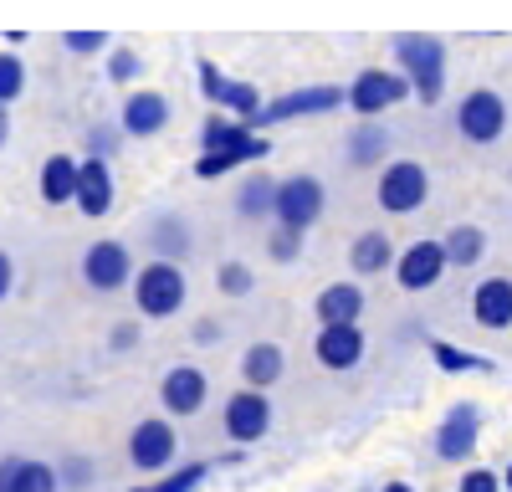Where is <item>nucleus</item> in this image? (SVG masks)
<instances>
[{
  "label": "nucleus",
  "mask_w": 512,
  "mask_h": 492,
  "mask_svg": "<svg viewBox=\"0 0 512 492\" xmlns=\"http://www.w3.org/2000/svg\"><path fill=\"white\" fill-rule=\"evenodd\" d=\"M395 57H400V72L415 82V98L425 108H436L441 93H446V47H441V36L405 31V36H395Z\"/></svg>",
  "instance_id": "f257e3e1"
},
{
  "label": "nucleus",
  "mask_w": 512,
  "mask_h": 492,
  "mask_svg": "<svg viewBox=\"0 0 512 492\" xmlns=\"http://www.w3.org/2000/svg\"><path fill=\"white\" fill-rule=\"evenodd\" d=\"M374 200H379V211H390V216L420 211V205L431 200V170H425L420 159H390V164L379 170Z\"/></svg>",
  "instance_id": "f03ea898"
},
{
  "label": "nucleus",
  "mask_w": 512,
  "mask_h": 492,
  "mask_svg": "<svg viewBox=\"0 0 512 492\" xmlns=\"http://www.w3.org/2000/svg\"><path fill=\"white\" fill-rule=\"evenodd\" d=\"M456 134L466 144H477V149L497 144L507 134V103H502V93H492V88H472V93H466L456 103Z\"/></svg>",
  "instance_id": "7ed1b4c3"
},
{
  "label": "nucleus",
  "mask_w": 512,
  "mask_h": 492,
  "mask_svg": "<svg viewBox=\"0 0 512 492\" xmlns=\"http://www.w3.org/2000/svg\"><path fill=\"white\" fill-rule=\"evenodd\" d=\"M134 303L144 318H175L185 308V272L175 262H149L134 277Z\"/></svg>",
  "instance_id": "20e7f679"
},
{
  "label": "nucleus",
  "mask_w": 512,
  "mask_h": 492,
  "mask_svg": "<svg viewBox=\"0 0 512 492\" xmlns=\"http://www.w3.org/2000/svg\"><path fill=\"white\" fill-rule=\"evenodd\" d=\"M323 211H328V190L313 175H287L277 185V226L308 231V226L323 221Z\"/></svg>",
  "instance_id": "39448f33"
},
{
  "label": "nucleus",
  "mask_w": 512,
  "mask_h": 492,
  "mask_svg": "<svg viewBox=\"0 0 512 492\" xmlns=\"http://www.w3.org/2000/svg\"><path fill=\"white\" fill-rule=\"evenodd\" d=\"M195 72H200V88H205V98H210V103H216V108H231L241 123H251V129H256V118H262V108H267V103H262V93H256L251 82L226 77L210 57H200V62H195Z\"/></svg>",
  "instance_id": "423d86ee"
},
{
  "label": "nucleus",
  "mask_w": 512,
  "mask_h": 492,
  "mask_svg": "<svg viewBox=\"0 0 512 492\" xmlns=\"http://www.w3.org/2000/svg\"><path fill=\"white\" fill-rule=\"evenodd\" d=\"M410 93H415V82H410L405 72L364 67V72L354 77V88H349V108H354L359 118H374V113L395 108V103H400V98H410Z\"/></svg>",
  "instance_id": "0eeeda50"
},
{
  "label": "nucleus",
  "mask_w": 512,
  "mask_h": 492,
  "mask_svg": "<svg viewBox=\"0 0 512 492\" xmlns=\"http://www.w3.org/2000/svg\"><path fill=\"white\" fill-rule=\"evenodd\" d=\"M477 441H482V410L472 400H456L436 426V457L441 462H472Z\"/></svg>",
  "instance_id": "6e6552de"
},
{
  "label": "nucleus",
  "mask_w": 512,
  "mask_h": 492,
  "mask_svg": "<svg viewBox=\"0 0 512 492\" xmlns=\"http://www.w3.org/2000/svg\"><path fill=\"white\" fill-rule=\"evenodd\" d=\"M82 282L93 293H118L123 282H134V257H128L123 241H93L88 257H82Z\"/></svg>",
  "instance_id": "1a4fd4ad"
},
{
  "label": "nucleus",
  "mask_w": 512,
  "mask_h": 492,
  "mask_svg": "<svg viewBox=\"0 0 512 492\" xmlns=\"http://www.w3.org/2000/svg\"><path fill=\"white\" fill-rule=\"evenodd\" d=\"M446 267H451L446 241H410L405 252H400V262H395V277H400L405 293H425V287L441 282Z\"/></svg>",
  "instance_id": "9d476101"
},
{
  "label": "nucleus",
  "mask_w": 512,
  "mask_h": 492,
  "mask_svg": "<svg viewBox=\"0 0 512 492\" xmlns=\"http://www.w3.org/2000/svg\"><path fill=\"white\" fill-rule=\"evenodd\" d=\"M349 103V88H328V82H318V88H297V93H282L262 108V118H256V129L262 123H282V118H308V113H333Z\"/></svg>",
  "instance_id": "9b49d317"
},
{
  "label": "nucleus",
  "mask_w": 512,
  "mask_h": 492,
  "mask_svg": "<svg viewBox=\"0 0 512 492\" xmlns=\"http://www.w3.org/2000/svg\"><path fill=\"white\" fill-rule=\"evenodd\" d=\"M272 431V400L262 390H236L226 400V436L236 446H251V441H262Z\"/></svg>",
  "instance_id": "f8f14e48"
},
{
  "label": "nucleus",
  "mask_w": 512,
  "mask_h": 492,
  "mask_svg": "<svg viewBox=\"0 0 512 492\" xmlns=\"http://www.w3.org/2000/svg\"><path fill=\"white\" fill-rule=\"evenodd\" d=\"M175 426L169 421H139L134 436H128V462H134L139 472H169V462H175Z\"/></svg>",
  "instance_id": "ddd939ff"
},
{
  "label": "nucleus",
  "mask_w": 512,
  "mask_h": 492,
  "mask_svg": "<svg viewBox=\"0 0 512 492\" xmlns=\"http://www.w3.org/2000/svg\"><path fill=\"white\" fill-rule=\"evenodd\" d=\"M159 400L169 416H195V410L210 400V380H205V369L195 364H175L169 375L159 380Z\"/></svg>",
  "instance_id": "4468645a"
},
{
  "label": "nucleus",
  "mask_w": 512,
  "mask_h": 492,
  "mask_svg": "<svg viewBox=\"0 0 512 492\" xmlns=\"http://www.w3.org/2000/svg\"><path fill=\"white\" fill-rule=\"evenodd\" d=\"M364 328L359 323H323L318 339H313V354L323 369H354L364 359Z\"/></svg>",
  "instance_id": "2eb2a0df"
},
{
  "label": "nucleus",
  "mask_w": 512,
  "mask_h": 492,
  "mask_svg": "<svg viewBox=\"0 0 512 492\" xmlns=\"http://www.w3.org/2000/svg\"><path fill=\"white\" fill-rule=\"evenodd\" d=\"M77 211L98 221L113 211V170H108V159H82V175H77Z\"/></svg>",
  "instance_id": "dca6fc26"
},
{
  "label": "nucleus",
  "mask_w": 512,
  "mask_h": 492,
  "mask_svg": "<svg viewBox=\"0 0 512 492\" xmlns=\"http://www.w3.org/2000/svg\"><path fill=\"white\" fill-rule=\"evenodd\" d=\"M164 123H169V98L164 93H128L123 98V134L154 139V134H164Z\"/></svg>",
  "instance_id": "f3484780"
},
{
  "label": "nucleus",
  "mask_w": 512,
  "mask_h": 492,
  "mask_svg": "<svg viewBox=\"0 0 512 492\" xmlns=\"http://www.w3.org/2000/svg\"><path fill=\"white\" fill-rule=\"evenodd\" d=\"M472 318L482 328H512V277H482L472 293Z\"/></svg>",
  "instance_id": "a211bd4d"
},
{
  "label": "nucleus",
  "mask_w": 512,
  "mask_h": 492,
  "mask_svg": "<svg viewBox=\"0 0 512 492\" xmlns=\"http://www.w3.org/2000/svg\"><path fill=\"white\" fill-rule=\"evenodd\" d=\"M287 375V354L277 349V344H251L246 349V359H241V380L251 385V390H272L277 380Z\"/></svg>",
  "instance_id": "6ab92c4d"
},
{
  "label": "nucleus",
  "mask_w": 512,
  "mask_h": 492,
  "mask_svg": "<svg viewBox=\"0 0 512 492\" xmlns=\"http://www.w3.org/2000/svg\"><path fill=\"white\" fill-rule=\"evenodd\" d=\"M364 318V287L359 282H333L318 293V323H359Z\"/></svg>",
  "instance_id": "aec40b11"
},
{
  "label": "nucleus",
  "mask_w": 512,
  "mask_h": 492,
  "mask_svg": "<svg viewBox=\"0 0 512 492\" xmlns=\"http://www.w3.org/2000/svg\"><path fill=\"white\" fill-rule=\"evenodd\" d=\"M349 267H354L359 277L390 272V267H395V241L384 236V231H364V236H354V246H349Z\"/></svg>",
  "instance_id": "412c9836"
},
{
  "label": "nucleus",
  "mask_w": 512,
  "mask_h": 492,
  "mask_svg": "<svg viewBox=\"0 0 512 492\" xmlns=\"http://www.w3.org/2000/svg\"><path fill=\"white\" fill-rule=\"evenodd\" d=\"M77 175H82V164L72 154H52L47 164H41V200H47V205L77 200Z\"/></svg>",
  "instance_id": "4be33fe9"
},
{
  "label": "nucleus",
  "mask_w": 512,
  "mask_h": 492,
  "mask_svg": "<svg viewBox=\"0 0 512 492\" xmlns=\"http://www.w3.org/2000/svg\"><path fill=\"white\" fill-rule=\"evenodd\" d=\"M236 216L241 221H267L277 216V180L272 175H246L241 195H236Z\"/></svg>",
  "instance_id": "5701e85b"
},
{
  "label": "nucleus",
  "mask_w": 512,
  "mask_h": 492,
  "mask_svg": "<svg viewBox=\"0 0 512 492\" xmlns=\"http://www.w3.org/2000/svg\"><path fill=\"white\" fill-rule=\"evenodd\" d=\"M0 477H6V492H57V472L47 462L6 457V462H0Z\"/></svg>",
  "instance_id": "b1692460"
},
{
  "label": "nucleus",
  "mask_w": 512,
  "mask_h": 492,
  "mask_svg": "<svg viewBox=\"0 0 512 492\" xmlns=\"http://www.w3.org/2000/svg\"><path fill=\"white\" fill-rule=\"evenodd\" d=\"M267 139H251L246 149H221V154H200L195 159V175L200 180H221V175H231V170H241V164H251V159H267Z\"/></svg>",
  "instance_id": "393cba45"
},
{
  "label": "nucleus",
  "mask_w": 512,
  "mask_h": 492,
  "mask_svg": "<svg viewBox=\"0 0 512 492\" xmlns=\"http://www.w3.org/2000/svg\"><path fill=\"white\" fill-rule=\"evenodd\" d=\"M256 134H251V123L241 118H205V129H200V144L205 154H221V149H246Z\"/></svg>",
  "instance_id": "a878e982"
},
{
  "label": "nucleus",
  "mask_w": 512,
  "mask_h": 492,
  "mask_svg": "<svg viewBox=\"0 0 512 492\" xmlns=\"http://www.w3.org/2000/svg\"><path fill=\"white\" fill-rule=\"evenodd\" d=\"M431 359L446 369V375H487V369H497L487 354H466V349H456L446 339H431Z\"/></svg>",
  "instance_id": "bb28decb"
},
{
  "label": "nucleus",
  "mask_w": 512,
  "mask_h": 492,
  "mask_svg": "<svg viewBox=\"0 0 512 492\" xmlns=\"http://www.w3.org/2000/svg\"><path fill=\"white\" fill-rule=\"evenodd\" d=\"M482 252H487L482 226H451V231H446V257H451V267H477Z\"/></svg>",
  "instance_id": "cd10ccee"
},
{
  "label": "nucleus",
  "mask_w": 512,
  "mask_h": 492,
  "mask_svg": "<svg viewBox=\"0 0 512 492\" xmlns=\"http://www.w3.org/2000/svg\"><path fill=\"white\" fill-rule=\"evenodd\" d=\"M384 149H390V134H384V129H354L349 134V159L354 164H379Z\"/></svg>",
  "instance_id": "c85d7f7f"
},
{
  "label": "nucleus",
  "mask_w": 512,
  "mask_h": 492,
  "mask_svg": "<svg viewBox=\"0 0 512 492\" xmlns=\"http://www.w3.org/2000/svg\"><path fill=\"white\" fill-rule=\"evenodd\" d=\"M205 462H195V467H180V472H164L159 482H149V487H134V492H195L200 482H205Z\"/></svg>",
  "instance_id": "c756f323"
},
{
  "label": "nucleus",
  "mask_w": 512,
  "mask_h": 492,
  "mask_svg": "<svg viewBox=\"0 0 512 492\" xmlns=\"http://www.w3.org/2000/svg\"><path fill=\"white\" fill-rule=\"evenodd\" d=\"M26 93V62L16 52H0V103H16Z\"/></svg>",
  "instance_id": "7c9ffc66"
},
{
  "label": "nucleus",
  "mask_w": 512,
  "mask_h": 492,
  "mask_svg": "<svg viewBox=\"0 0 512 492\" xmlns=\"http://www.w3.org/2000/svg\"><path fill=\"white\" fill-rule=\"evenodd\" d=\"M154 241H159V257H185V226L175 216H164L154 226Z\"/></svg>",
  "instance_id": "2f4dec72"
},
{
  "label": "nucleus",
  "mask_w": 512,
  "mask_h": 492,
  "mask_svg": "<svg viewBox=\"0 0 512 492\" xmlns=\"http://www.w3.org/2000/svg\"><path fill=\"white\" fill-rule=\"evenodd\" d=\"M267 252H272L277 262H292L297 252H303V231H292V226H277V231H272V241H267Z\"/></svg>",
  "instance_id": "473e14b6"
},
{
  "label": "nucleus",
  "mask_w": 512,
  "mask_h": 492,
  "mask_svg": "<svg viewBox=\"0 0 512 492\" xmlns=\"http://www.w3.org/2000/svg\"><path fill=\"white\" fill-rule=\"evenodd\" d=\"M456 492H507V487H502V477L487 472V467H466L461 482H456Z\"/></svg>",
  "instance_id": "72a5a7b5"
},
{
  "label": "nucleus",
  "mask_w": 512,
  "mask_h": 492,
  "mask_svg": "<svg viewBox=\"0 0 512 492\" xmlns=\"http://www.w3.org/2000/svg\"><path fill=\"white\" fill-rule=\"evenodd\" d=\"M62 47L77 52V57H93V52L108 47V36H103V31H67V36H62Z\"/></svg>",
  "instance_id": "f704fd0d"
},
{
  "label": "nucleus",
  "mask_w": 512,
  "mask_h": 492,
  "mask_svg": "<svg viewBox=\"0 0 512 492\" xmlns=\"http://www.w3.org/2000/svg\"><path fill=\"white\" fill-rule=\"evenodd\" d=\"M221 293H231V298H246V293H251V267H241V262H226V267H221Z\"/></svg>",
  "instance_id": "c9c22d12"
},
{
  "label": "nucleus",
  "mask_w": 512,
  "mask_h": 492,
  "mask_svg": "<svg viewBox=\"0 0 512 492\" xmlns=\"http://www.w3.org/2000/svg\"><path fill=\"white\" fill-rule=\"evenodd\" d=\"M118 139H123V134H113V129H93V134H88V154H93V159H108V154H118Z\"/></svg>",
  "instance_id": "e433bc0d"
},
{
  "label": "nucleus",
  "mask_w": 512,
  "mask_h": 492,
  "mask_svg": "<svg viewBox=\"0 0 512 492\" xmlns=\"http://www.w3.org/2000/svg\"><path fill=\"white\" fill-rule=\"evenodd\" d=\"M134 72H139V57H134V52H118V57L108 62V77H113V82H128Z\"/></svg>",
  "instance_id": "4c0bfd02"
},
{
  "label": "nucleus",
  "mask_w": 512,
  "mask_h": 492,
  "mask_svg": "<svg viewBox=\"0 0 512 492\" xmlns=\"http://www.w3.org/2000/svg\"><path fill=\"white\" fill-rule=\"evenodd\" d=\"M11 282H16V267H11V257H6V252H0V303L11 298Z\"/></svg>",
  "instance_id": "58836bf2"
},
{
  "label": "nucleus",
  "mask_w": 512,
  "mask_h": 492,
  "mask_svg": "<svg viewBox=\"0 0 512 492\" xmlns=\"http://www.w3.org/2000/svg\"><path fill=\"white\" fill-rule=\"evenodd\" d=\"M113 349H134V328L118 323V334H113Z\"/></svg>",
  "instance_id": "ea45409f"
},
{
  "label": "nucleus",
  "mask_w": 512,
  "mask_h": 492,
  "mask_svg": "<svg viewBox=\"0 0 512 492\" xmlns=\"http://www.w3.org/2000/svg\"><path fill=\"white\" fill-rule=\"evenodd\" d=\"M62 477H67V482H88V467H82V462L72 467V462H67V467H62Z\"/></svg>",
  "instance_id": "a19ab883"
},
{
  "label": "nucleus",
  "mask_w": 512,
  "mask_h": 492,
  "mask_svg": "<svg viewBox=\"0 0 512 492\" xmlns=\"http://www.w3.org/2000/svg\"><path fill=\"white\" fill-rule=\"evenodd\" d=\"M6 108H11V103H0V144H6V134H11V123H6Z\"/></svg>",
  "instance_id": "79ce46f5"
},
{
  "label": "nucleus",
  "mask_w": 512,
  "mask_h": 492,
  "mask_svg": "<svg viewBox=\"0 0 512 492\" xmlns=\"http://www.w3.org/2000/svg\"><path fill=\"white\" fill-rule=\"evenodd\" d=\"M379 492H415V487H410V482H384Z\"/></svg>",
  "instance_id": "37998d69"
},
{
  "label": "nucleus",
  "mask_w": 512,
  "mask_h": 492,
  "mask_svg": "<svg viewBox=\"0 0 512 492\" xmlns=\"http://www.w3.org/2000/svg\"><path fill=\"white\" fill-rule=\"evenodd\" d=\"M502 487H507V492H512V462H507V472H502Z\"/></svg>",
  "instance_id": "c03bdc74"
},
{
  "label": "nucleus",
  "mask_w": 512,
  "mask_h": 492,
  "mask_svg": "<svg viewBox=\"0 0 512 492\" xmlns=\"http://www.w3.org/2000/svg\"><path fill=\"white\" fill-rule=\"evenodd\" d=\"M0 492H6V477H0Z\"/></svg>",
  "instance_id": "a18cd8bd"
}]
</instances>
